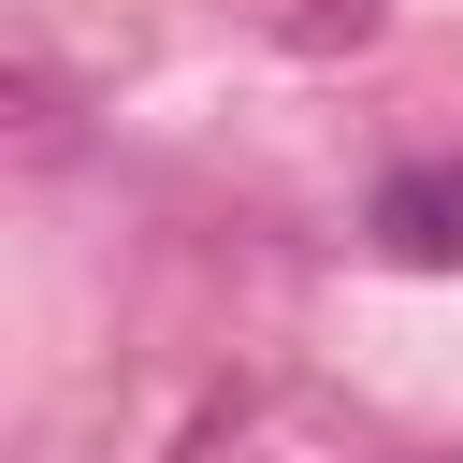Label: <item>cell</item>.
<instances>
[{
	"mask_svg": "<svg viewBox=\"0 0 463 463\" xmlns=\"http://www.w3.org/2000/svg\"><path fill=\"white\" fill-rule=\"evenodd\" d=\"M362 232H376L391 260H420V275H463V159H405V174H376Z\"/></svg>",
	"mask_w": 463,
	"mask_h": 463,
	"instance_id": "cell-1",
	"label": "cell"
}]
</instances>
